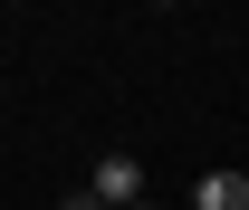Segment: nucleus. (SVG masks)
Segmentation results:
<instances>
[{
	"label": "nucleus",
	"mask_w": 249,
	"mask_h": 210,
	"mask_svg": "<svg viewBox=\"0 0 249 210\" xmlns=\"http://www.w3.org/2000/svg\"><path fill=\"white\" fill-rule=\"evenodd\" d=\"M87 191H96L106 210H134V201H144V162H134V153H96Z\"/></svg>",
	"instance_id": "nucleus-1"
},
{
	"label": "nucleus",
	"mask_w": 249,
	"mask_h": 210,
	"mask_svg": "<svg viewBox=\"0 0 249 210\" xmlns=\"http://www.w3.org/2000/svg\"><path fill=\"white\" fill-rule=\"evenodd\" d=\"M192 210H249V172H201L192 181Z\"/></svg>",
	"instance_id": "nucleus-2"
},
{
	"label": "nucleus",
	"mask_w": 249,
	"mask_h": 210,
	"mask_svg": "<svg viewBox=\"0 0 249 210\" xmlns=\"http://www.w3.org/2000/svg\"><path fill=\"white\" fill-rule=\"evenodd\" d=\"M58 210H106V201H96V191H67V201H58Z\"/></svg>",
	"instance_id": "nucleus-3"
},
{
	"label": "nucleus",
	"mask_w": 249,
	"mask_h": 210,
	"mask_svg": "<svg viewBox=\"0 0 249 210\" xmlns=\"http://www.w3.org/2000/svg\"><path fill=\"white\" fill-rule=\"evenodd\" d=\"M134 210H154V201H134Z\"/></svg>",
	"instance_id": "nucleus-4"
}]
</instances>
